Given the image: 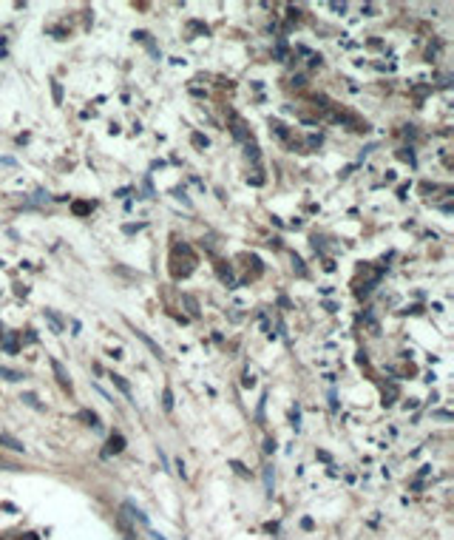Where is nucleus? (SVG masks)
I'll return each instance as SVG.
<instances>
[{"instance_id": "dca6fc26", "label": "nucleus", "mask_w": 454, "mask_h": 540, "mask_svg": "<svg viewBox=\"0 0 454 540\" xmlns=\"http://www.w3.org/2000/svg\"><path fill=\"white\" fill-rule=\"evenodd\" d=\"M273 483H276V478H273V466H264V489H267V495H273Z\"/></svg>"}, {"instance_id": "72a5a7b5", "label": "nucleus", "mask_w": 454, "mask_h": 540, "mask_svg": "<svg viewBox=\"0 0 454 540\" xmlns=\"http://www.w3.org/2000/svg\"><path fill=\"white\" fill-rule=\"evenodd\" d=\"M244 387H253V384H256V378L250 376V373H247V376H244V381H242Z\"/></svg>"}, {"instance_id": "4be33fe9", "label": "nucleus", "mask_w": 454, "mask_h": 540, "mask_svg": "<svg viewBox=\"0 0 454 540\" xmlns=\"http://www.w3.org/2000/svg\"><path fill=\"white\" fill-rule=\"evenodd\" d=\"M190 142H193L196 148H208V145H210V140H208L205 134H193V137H190Z\"/></svg>"}, {"instance_id": "2f4dec72", "label": "nucleus", "mask_w": 454, "mask_h": 540, "mask_svg": "<svg viewBox=\"0 0 454 540\" xmlns=\"http://www.w3.org/2000/svg\"><path fill=\"white\" fill-rule=\"evenodd\" d=\"M273 449H276V441H273V438H267V441H264V452H273Z\"/></svg>"}, {"instance_id": "bb28decb", "label": "nucleus", "mask_w": 454, "mask_h": 540, "mask_svg": "<svg viewBox=\"0 0 454 540\" xmlns=\"http://www.w3.org/2000/svg\"><path fill=\"white\" fill-rule=\"evenodd\" d=\"M321 142H324V137H321V134H309V137H307V145L309 148H318Z\"/></svg>"}, {"instance_id": "cd10ccee", "label": "nucleus", "mask_w": 454, "mask_h": 540, "mask_svg": "<svg viewBox=\"0 0 454 540\" xmlns=\"http://www.w3.org/2000/svg\"><path fill=\"white\" fill-rule=\"evenodd\" d=\"M397 157H400V160H406L409 165H415V154H412L409 148H400V151H397Z\"/></svg>"}, {"instance_id": "6ab92c4d", "label": "nucleus", "mask_w": 454, "mask_h": 540, "mask_svg": "<svg viewBox=\"0 0 454 540\" xmlns=\"http://www.w3.org/2000/svg\"><path fill=\"white\" fill-rule=\"evenodd\" d=\"M49 194H46V191H37V194H34L32 199H29V202H26V205H29V208H32V205H43V202H49Z\"/></svg>"}, {"instance_id": "f3484780", "label": "nucleus", "mask_w": 454, "mask_h": 540, "mask_svg": "<svg viewBox=\"0 0 454 540\" xmlns=\"http://www.w3.org/2000/svg\"><path fill=\"white\" fill-rule=\"evenodd\" d=\"M3 350H9V353H17V339H15V333H9V336H3Z\"/></svg>"}, {"instance_id": "20e7f679", "label": "nucleus", "mask_w": 454, "mask_h": 540, "mask_svg": "<svg viewBox=\"0 0 454 540\" xmlns=\"http://www.w3.org/2000/svg\"><path fill=\"white\" fill-rule=\"evenodd\" d=\"M133 40H139L142 46H148V51L159 60V49H156V43H153V34L151 32H133Z\"/></svg>"}, {"instance_id": "9b49d317", "label": "nucleus", "mask_w": 454, "mask_h": 540, "mask_svg": "<svg viewBox=\"0 0 454 540\" xmlns=\"http://www.w3.org/2000/svg\"><path fill=\"white\" fill-rule=\"evenodd\" d=\"M43 316H46V319H49L51 321V327H54V333H63V319H60V316H57V313L54 310H43Z\"/></svg>"}, {"instance_id": "a211bd4d", "label": "nucleus", "mask_w": 454, "mask_h": 540, "mask_svg": "<svg viewBox=\"0 0 454 540\" xmlns=\"http://www.w3.org/2000/svg\"><path fill=\"white\" fill-rule=\"evenodd\" d=\"M395 395H397V387L389 384V390H383V407H392V404H395Z\"/></svg>"}, {"instance_id": "f704fd0d", "label": "nucleus", "mask_w": 454, "mask_h": 540, "mask_svg": "<svg viewBox=\"0 0 454 540\" xmlns=\"http://www.w3.org/2000/svg\"><path fill=\"white\" fill-rule=\"evenodd\" d=\"M151 538H153V540H165L162 535H159V532H151Z\"/></svg>"}, {"instance_id": "1a4fd4ad", "label": "nucleus", "mask_w": 454, "mask_h": 540, "mask_svg": "<svg viewBox=\"0 0 454 540\" xmlns=\"http://www.w3.org/2000/svg\"><path fill=\"white\" fill-rule=\"evenodd\" d=\"M80 421H85V424H91L94 429H99V415L97 412H91V409H80Z\"/></svg>"}, {"instance_id": "6e6552de", "label": "nucleus", "mask_w": 454, "mask_h": 540, "mask_svg": "<svg viewBox=\"0 0 454 540\" xmlns=\"http://www.w3.org/2000/svg\"><path fill=\"white\" fill-rule=\"evenodd\" d=\"M0 443H3V446H9L12 452H26V446H23V443L17 441V438H12V435H6V432H0Z\"/></svg>"}, {"instance_id": "f257e3e1", "label": "nucleus", "mask_w": 454, "mask_h": 540, "mask_svg": "<svg viewBox=\"0 0 454 540\" xmlns=\"http://www.w3.org/2000/svg\"><path fill=\"white\" fill-rule=\"evenodd\" d=\"M51 370H54V376H57V381H60V387L71 393V376H68V370H65L57 359H51Z\"/></svg>"}, {"instance_id": "473e14b6", "label": "nucleus", "mask_w": 454, "mask_h": 540, "mask_svg": "<svg viewBox=\"0 0 454 540\" xmlns=\"http://www.w3.org/2000/svg\"><path fill=\"white\" fill-rule=\"evenodd\" d=\"M329 9H335V12H346V3H329Z\"/></svg>"}, {"instance_id": "c9c22d12", "label": "nucleus", "mask_w": 454, "mask_h": 540, "mask_svg": "<svg viewBox=\"0 0 454 540\" xmlns=\"http://www.w3.org/2000/svg\"><path fill=\"white\" fill-rule=\"evenodd\" d=\"M3 336H6V333H3V324H0V341H3Z\"/></svg>"}, {"instance_id": "393cba45", "label": "nucleus", "mask_w": 454, "mask_h": 540, "mask_svg": "<svg viewBox=\"0 0 454 540\" xmlns=\"http://www.w3.org/2000/svg\"><path fill=\"white\" fill-rule=\"evenodd\" d=\"M270 125H273V131H276L278 137H281V140H287V137H290V134H287V128H284V125H281L278 120H270Z\"/></svg>"}, {"instance_id": "7c9ffc66", "label": "nucleus", "mask_w": 454, "mask_h": 540, "mask_svg": "<svg viewBox=\"0 0 454 540\" xmlns=\"http://www.w3.org/2000/svg\"><path fill=\"white\" fill-rule=\"evenodd\" d=\"M142 228H145V225H125L122 230H125V233H136V230H142Z\"/></svg>"}, {"instance_id": "9d476101", "label": "nucleus", "mask_w": 454, "mask_h": 540, "mask_svg": "<svg viewBox=\"0 0 454 540\" xmlns=\"http://www.w3.org/2000/svg\"><path fill=\"white\" fill-rule=\"evenodd\" d=\"M111 381H114V387H116L119 393L125 395V398H131V384H128V381H125V378H122V376H116V373H114V376H111Z\"/></svg>"}, {"instance_id": "b1692460", "label": "nucleus", "mask_w": 454, "mask_h": 540, "mask_svg": "<svg viewBox=\"0 0 454 540\" xmlns=\"http://www.w3.org/2000/svg\"><path fill=\"white\" fill-rule=\"evenodd\" d=\"M290 421H292V426H295V432H298V429H301V409H298V407H292Z\"/></svg>"}, {"instance_id": "e433bc0d", "label": "nucleus", "mask_w": 454, "mask_h": 540, "mask_svg": "<svg viewBox=\"0 0 454 540\" xmlns=\"http://www.w3.org/2000/svg\"><path fill=\"white\" fill-rule=\"evenodd\" d=\"M0 466H6V463H3V460H0Z\"/></svg>"}, {"instance_id": "f8f14e48", "label": "nucleus", "mask_w": 454, "mask_h": 540, "mask_svg": "<svg viewBox=\"0 0 454 540\" xmlns=\"http://www.w3.org/2000/svg\"><path fill=\"white\" fill-rule=\"evenodd\" d=\"M182 301H185V307H188V313H190L193 319H199V301H196L193 296H190V293H185V296H182Z\"/></svg>"}, {"instance_id": "a878e982", "label": "nucleus", "mask_w": 454, "mask_h": 540, "mask_svg": "<svg viewBox=\"0 0 454 540\" xmlns=\"http://www.w3.org/2000/svg\"><path fill=\"white\" fill-rule=\"evenodd\" d=\"M292 264H295V273H298V276H307V267H304V262H301V256L292 253Z\"/></svg>"}, {"instance_id": "4468645a", "label": "nucleus", "mask_w": 454, "mask_h": 540, "mask_svg": "<svg viewBox=\"0 0 454 540\" xmlns=\"http://www.w3.org/2000/svg\"><path fill=\"white\" fill-rule=\"evenodd\" d=\"M71 211L77 213V216H85V213L94 211V202H74V205H71Z\"/></svg>"}, {"instance_id": "4c0bfd02", "label": "nucleus", "mask_w": 454, "mask_h": 540, "mask_svg": "<svg viewBox=\"0 0 454 540\" xmlns=\"http://www.w3.org/2000/svg\"><path fill=\"white\" fill-rule=\"evenodd\" d=\"M0 264H3V262H0Z\"/></svg>"}, {"instance_id": "423d86ee", "label": "nucleus", "mask_w": 454, "mask_h": 540, "mask_svg": "<svg viewBox=\"0 0 454 540\" xmlns=\"http://www.w3.org/2000/svg\"><path fill=\"white\" fill-rule=\"evenodd\" d=\"M122 449H125V438H122V435H119V432H114L111 438H108V449H105V452H102V455H116V452H122Z\"/></svg>"}, {"instance_id": "412c9836", "label": "nucleus", "mask_w": 454, "mask_h": 540, "mask_svg": "<svg viewBox=\"0 0 454 540\" xmlns=\"http://www.w3.org/2000/svg\"><path fill=\"white\" fill-rule=\"evenodd\" d=\"M244 148H247V157H250L253 162H259V145L250 140V142H244Z\"/></svg>"}, {"instance_id": "f03ea898", "label": "nucleus", "mask_w": 454, "mask_h": 540, "mask_svg": "<svg viewBox=\"0 0 454 540\" xmlns=\"http://www.w3.org/2000/svg\"><path fill=\"white\" fill-rule=\"evenodd\" d=\"M133 333H136V339H139V341L145 344V347H148V350H151V353H153V356H156V359H159V361H165V353H162V347H159V344L153 341V339H151L148 333H142V330H133Z\"/></svg>"}, {"instance_id": "2eb2a0df", "label": "nucleus", "mask_w": 454, "mask_h": 540, "mask_svg": "<svg viewBox=\"0 0 454 540\" xmlns=\"http://www.w3.org/2000/svg\"><path fill=\"white\" fill-rule=\"evenodd\" d=\"M0 378H6V381H23V373H17V370H9V367H0Z\"/></svg>"}, {"instance_id": "c85d7f7f", "label": "nucleus", "mask_w": 454, "mask_h": 540, "mask_svg": "<svg viewBox=\"0 0 454 540\" xmlns=\"http://www.w3.org/2000/svg\"><path fill=\"white\" fill-rule=\"evenodd\" d=\"M230 466H233V469H236V472L242 475V478H247V475H250V472H247V466H244L242 460H230Z\"/></svg>"}, {"instance_id": "39448f33", "label": "nucleus", "mask_w": 454, "mask_h": 540, "mask_svg": "<svg viewBox=\"0 0 454 540\" xmlns=\"http://www.w3.org/2000/svg\"><path fill=\"white\" fill-rule=\"evenodd\" d=\"M216 273H219V279L225 281L227 287H233V284H236V276H233V267H230V264L219 262V264H216Z\"/></svg>"}, {"instance_id": "c756f323", "label": "nucleus", "mask_w": 454, "mask_h": 540, "mask_svg": "<svg viewBox=\"0 0 454 540\" xmlns=\"http://www.w3.org/2000/svg\"><path fill=\"white\" fill-rule=\"evenodd\" d=\"M276 57H278V60H284V57H287V46H284V40H278V43H276Z\"/></svg>"}, {"instance_id": "5701e85b", "label": "nucleus", "mask_w": 454, "mask_h": 540, "mask_svg": "<svg viewBox=\"0 0 454 540\" xmlns=\"http://www.w3.org/2000/svg\"><path fill=\"white\" fill-rule=\"evenodd\" d=\"M162 407H165V412H170V409H173V393H170V390H165V393H162Z\"/></svg>"}, {"instance_id": "ddd939ff", "label": "nucleus", "mask_w": 454, "mask_h": 540, "mask_svg": "<svg viewBox=\"0 0 454 540\" xmlns=\"http://www.w3.org/2000/svg\"><path fill=\"white\" fill-rule=\"evenodd\" d=\"M125 512H128V515H131V518H133V520H139V523H142V526H148V518H145V515H142V512H139V509H136V506H133L131 500H128V503H125Z\"/></svg>"}, {"instance_id": "7ed1b4c3", "label": "nucleus", "mask_w": 454, "mask_h": 540, "mask_svg": "<svg viewBox=\"0 0 454 540\" xmlns=\"http://www.w3.org/2000/svg\"><path fill=\"white\" fill-rule=\"evenodd\" d=\"M230 122H233V137H236V140H242V142H250V137H247V125H244L242 117L230 114Z\"/></svg>"}, {"instance_id": "aec40b11", "label": "nucleus", "mask_w": 454, "mask_h": 540, "mask_svg": "<svg viewBox=\"0 0 454 540\" xmlns=\"http://www.w3.org/2000/svg\"><path fill=\"white\" fill-rule=\"evenodd\" d=\"M51 94H54V102H57V105L63 102V85H60L57 80H51Z\"/></svg>"}, {"instance_id": "0eeeda50", "label": "nucleus", "mask_w": 454, "mask_h": 540, "mask_svg": "<svg viewBox=\"0 0 454 540\" xmlns=\"http://www.w3.org/2000/svg\"><path fill=\"white\" fill-rule=\"evenodd\" d=\"M20 401H23L26 407L37 409V412H46V404H40V398H37L34 393H23V395H20Z\"/></svg>"}]
</instances>
